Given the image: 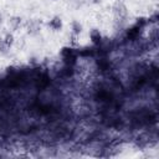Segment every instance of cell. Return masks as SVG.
Instances as JSON below:
<instances>
[{"instance_id": "cell-5", "label": "cell", "mask_w": 159, "mask_h": 159, "mask_svg": "<svg viewBox=\"0 0 159 159\" xmlns=\"http://www.w3.org/2000/svg\"><path fill=\"white\" fill-rule=\"evenodd\" d=\"M89 40H91V42L93 45L98 46L102 42V34H101V31L98 29H92L89 31Z\"/></svg>"}, {"instance_id": "cell-2", "label": "cell", "mask_w": 159, "mask_h": 159, "mask_svg": "<svg viewBox=\"0 0 159 159\" xmlns=\"http://www.w3.org/2000/svg\"><path fill=\"white\" fill-rule=\"evenodd\" d=\"M47 25H48V27H50L52 31L58 32V31H61L62 27H63V21H62V19H61L60 16H53V17H51V20L47 22Z\"/></svg>"}, {"instance_id": "cell-7", "label": "cell", "mask_w": 159, "mask_h": 159, "mask_svg": "<svg viewBox=\"0 0 159 159\" xmlns=\"http://www.w3.org/2000/svg\"><path fill=\"white\" fill-rule=\"evenodd\" d=\"M2 40H4V42H5L9 47H11V46L14 45V42H15V36H14L12 32H6L5 36L2 37Z\"/></svg>"}, {"instance_id": "cell-10", "label": "cell", "mask_w": 159, "mask_h": 159, "mask_svg": "<svg viewBox=\"0 0 159 159\" xmlns=\"http://www.w3.org/2000/svg\"><path fill=\"white\" fill-rule=\"evenodd\" d=\"M4 22V17H2V14H0V25Z\"/></svg>"}, {"instance_id": "cell-6", "label": "cell", "mask_w": 159, "mask_h": 159, "mask_svg": "<svg viewBox=\"0 0 159 159\" xmlns=\"http://www.w3.org/2000/svg\"><path fill=\"white\" fill-rule=\"evenodd\" d=\"M71 31H72V35L80 36V35L82 34V31H83L82 24H81L80 21H77V20H73V21L71 22Z\"/></svg>"}, {"instance_id": "cell-8", "label": "cell", "mask_w": 159, "mask_h": 159, "mask_svg": "<svg viewBox=\"0 0 159 159\" xmlns=\"http://www.w3.org/2000/svg\"><path fill=\"white\" fill-rule=\"evenodd\" d=\"M61 55L65 57V60L66 58H70V57H73V48H71V47H63L61 50Z\"/></svg>"}, {"instance_id": "cell-4", "label": "cell", "mask_w": 159, "mask_h": 159, "mask_svg": "<svg viewBox=\"0 0 159 159\" xmlns=\"http://www.w3.org/2000/svg\"><path fill=\"white\" fill-rule=\"evenodd\" d=\"M21 24H22V19H21L20 16H16V15L10 16L9 20H7V26H9V29L12 30V31L17 30V29L21 26Z\"/></svg>"}, {"instance_id": "cell-9", "label": "cell", "mask_w": 159, "mask_h": 159, "mask_svg": "<svg viewBox=\"0 0 159 159\" xmlns=\"http://www.w3.org/2000/svg\"><path fill=\"white\" fill-rule=\"evenodd\" d=\"M10 50V47L4 42L2 39H0V53H7Z\"/></svg>"}, {"instance_id": "cell-3", "label": "cell", "mask_w": 159, "mask_h": 159, "mask_svg": "<svg viewBox=\"0 0 159 159\" xmlns=\"http://www.w3.org/2000/svg\"><path fill=\"white\" fill-rule=\"evenodd\" d=\"M40 31H41V25L35 20L30 21L27 24V26H26V32L29 35H31V36H35V35L40 34Z\"/></svg>"}, {"instance_id": "cell-1", "label": "cell", "mask_w": 159, "mask_h": 159, "mask_svg": "<svg viewBox=\"0 0 159 159\" xmlns=\"http://www.w3.org/2000/svg\"><path fill=\"white\" fill-rule=\"evenodd\" d=\"M112 12L117 19H123L127 16V6L124 5L123 1H114V4L112 5Z\"/></svg>"}, {"instance_id": "cell-11", "label": "cell", "mask_w": 159, "mask_h": 159, "mask_svg": "<svg viewBox=\"0 0 159 159\" xmlns=\"http://www.w3.org/2000/svg\"><path fill=\"white\" fill-rule=\"evenodd\" d=\"M52 1H58V0H52Z\"/></svg>"}]
</instances>
